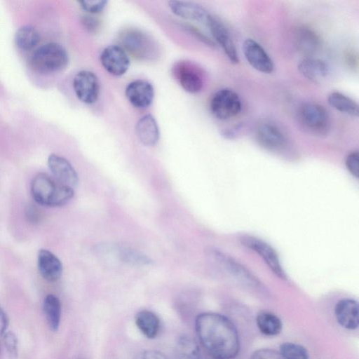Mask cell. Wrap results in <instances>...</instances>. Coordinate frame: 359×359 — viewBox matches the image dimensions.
Instances as JSON below:
<instances>
[{"mask_svg":"<svg viewBox=\"0 0 359 359\" xmlns=\"http://www.w3.org/2000/svg\"><path fill=\"white\" fill-rule=\"evenodd\" d=\"M346 63L348 66L351 67V68L355 67L357 65V57L352 52L348 53L346 55Z\"/></svg>","mask_w":359,"mask_h":359,"instance_id":"ab89813d","label":"cell"},{"mask_svg":"<svg viewBox=\"0 0 359 359\" xmlns=\"http://www.w3.org/2000/svg\"><path fill=\"white\" fill-rule=\"evenodd\" d=\"M30 189L36 203L48 207L64 205L74 195V189L55 182L44 173H39L32 179Z\"/></svg>","mask_w":359,"mask_h":359,"instance_id":"7a4b0ae2","label":"cell"},{"mask_svg":"<svg viewBox=\"0 0 359 359\" xmlns=\"http://www.w3.org/2000/svg\"><path fill=\"white\" fill-rule=\"evenodd\" d=\"M243 53L250 65L257 71L271 74L273 71V60L264 48L252 39H246L243 43Z\"/></svg>","mask_w":359,"mask_h":359,"instance_id":"4fadbf2b","label":"cell"},{"mask_svg":"<svg viewBox=\"0 0 359 359\" xmlns=\"http://www.w3.org/2000/svg\"><path fill=\"white\" fill-rule=\"evenodd\" d=\"M0 320H1V330L0 334L2 336L6 331L9 325L8 317L0 305Z\"/></svg>","mask_w":359,"mask_h":359,"instance_id":"f35d334b","label":"cell"},{"mask_svg":"<svg viewBox=\"0 0 359 359\" xmlns=\"http://www.w3.org/2000/svg\"><path fill=\"white\" fill-rule=\"evenodd\" d=\"M37 265L41 276L47 281L55 282L62 273V262L55 255L46 249L39 251Z\"/></svg>","mask_w":359,"mask_h":359,"instance_id":"d6986e66","label":"cell"},{"mask_svg":"<svg viewBox=\"0 0 359 359\" xmlns=\"http://www.w3.org/2000/svg\"><path fill=\"white\" fill-rule=\"evenodd\" d=\"M48 165L57 181L72 189L79 182V176L72 164L64 157L51 154L48 158Z\"/></svg>","mask_w":359,"mask_h":359,"instance_id":"2e32d148","label":"cell"},{"mask_svg":"<svg viewBox=\"0 0 359 359\" xmlns=\"http://www.w3.org/2000/svg\"><path fill=\"white\" fill-rule=\"evenodd\" d=\"M297 120L306 133L316 137H325L330 130V118L327 109L316 102H306L297 109Z\"/></svg>","mask_w":359,"mask_h":359,"instance_id":"277c9868","label":"cell"},{"mask_svg":"<svg viewBox=\"0 0 359 359\" xmlns=\"http://www.w3.org/2000/svg\"><path fill=\"white\" fill-rule=\"evenodd\" d=\"M172 74L180 86L187 93H197L203 87L201 69L188 61H180L173 66Z\"/></svg>","mask_w":359,"mask_h":359,"instance_id":"30bf717a","label":"cell"},{"mask_svg":"<svg viewBox=\"0 0 359 359\" xmlns=\"http://www.w3.org/2000/svg\"><path fill=\"white\" fill-rule=\"evenodd\" d=\"M81 24L88 32H95L100 27V21L93 15L86 14L81 17Z\"/></svg>","mask_w":359,"mask_h":359,"instance_id":"d590c367","label":"cell"},{"mask_svg":"<svg viewBox=\"0 0 359 359\" xmlns=\"http://www.w3.org/2000/svg\"><path fill=\"white\" fill-rule=\"evenodd\" d=\"M242 128L243 124H238L233 128L224 130L222 133V135L227 139H233L238 134Z\"/></svg>","mask_w":359,"mask_h":359,"instance_id":"74e56055","label":"cell"},{"mask_svg":"<svg viewBox=\"0 0 359 359\" xmlns=\"http://www.w3.org/2000/svg\"><path fill=\"white\" fill-rule=\"evenodd\" d=\"M334 315L338 323L348 330L358 327V304L353 299L339 300L334 307Z\"/></svg>","mask_w":359,"mask_h":359,"instance_id":"ac0fdd59","label":"cell"},{"mask_svg":"<svg viewBox=\"0 0 359 359\" xmlns=\"http://www.w3.org/2000/svg\"><path fill=\"white\" fill-rule=\"evenodd\" d=\"M168 7L175 15L191 21L206 24L210 15L203 6L194 2L170 1Z\"/></svg>","mask_w":359,"mask_h":359,"instance_id":"e0dca14e","label":"cell"},{"mask_svg":"<svg viewBox=\"0 0 359 359\" xmlns=\"http://www.w3.org/2000/svg\"><path fill=\"white\" fill-rule=\"evenodd\" d=\"M25 215L27 222L34 225L39 224L43 217L41 210L33 203H29L26 205Z\"/></svg>","mask_w":359,"mask_h":359,"instance_id":"836d02e7","label":"cell"},{"mask_svg":"<svg viewBox=\"0 0 359 359\" xmlns=\"http://www.w3.org/2000/svg\"><path fill=\"white\" fill-rule=\"evenodd\" d=\"M137 359H168L162 353L154 350H146L140 353Z\"/></svg>","mask_w":359,"mask_h":359,"instance_id":"8d00e7d4","label":"cell"},{"mask_svg":"<svg viewBox=\"0 0 359 359\" xmlns=\"http://www.w3.org/2000/svg\"><path fill=\"white\" fill-rule=\"evenodd\" d=\"M241 243L256 252L278 278L287 279V275L282 267L278 254L269 243L252 236H242Z\"/></svg>","mask_w":359,"mask_h":359,"instance_id":"ba28073f","label":"cell"},{"mask_svg":"<svg viewBox=\"0 0 359 359\" xmlns=\"http://www.w3.org/2000/svg\"><path fill=\"white\" fill-rule=\"evenodd\" d=\"M299 72L309 81L320 83L330 74V67L323 60L308 57L304 58L298 65Z\"/></svg>","mask_w":359,"mask_h":359,"instance_id":"ffe728a7","label":"cell"},{"mask_svg":"<svg viewBox=\"0 0 359 359\" xmlns=\"http://www.w3.org/2000/svg\"><path fill=\"white\" fill-rule=\"evenodd\" d=\"M241 109L242 102L239 95L228 88L219 89L215 93L210 102L212 114L222 121L229 120L237 116Z\"/></svg>","mask_w":359,"mask_h":359,"instance_id":"8992f818","label":"cell"},{"mask_svg":"<svg viewBox=\"0 0 359 359\" xmlns=\"http://www.w3.org/2000/svg\"><path fill=\"white\" fill-rule=\"evenodd\" d=\"M135 134L144 145H156L159 140L160 132L155 118L150 114L142 116L136 123Z\"/></svg>","mask_w":359,"mask_h":359,"instance_id":"7402d4cb","label":"cell"},{"mask_svg":"<svg viewBox=\"0 0 359 359\" xmlns=\"http://www.w3.org/2000/svg\"><path fill=\"white\" fill-rule=\"evenodd\" d=\"M119 41L124 50L137 59H150L154 56V43L139 29H128L123 31L120 34Z\"/></svg>","mask_w":359,"mask_h":359,"instance_id":"52a82bcc","label":"cell"},{"mask_svg":"<svg viewBox=\"0 0 359 359\" xmlns=\"http://www.w3.org/2000/svg\"><path fill=\"white\" fill-rule=\"evenodd\" d=\"M135 320L137 327L146 337L154 339L158 334L160 320L154 312L142 310L136 313Z\"/></svg>","mask_w":359,"mask_h":359,"instance_id":"603a6c76","label":"cell"},{"mask_svg":"<svg viewBox=\"0 0 359 359\" xmlns=\"http://www.w3.org/2000/svg\"><path fill=\"white\" fill-rule=\"evenodd\" d=\"M30 66L41 74H50L65 69L69 62L68 53L60 43L50 42L39 47L32 54Z\"/></svg>","mask_w":359,"mask_h":359,"instance_id":"3957f363","label":"cell"},{"mask_svg":"<svg viewBox=\"0 0 359 359\" xmlns=\"http://www.w3.org/2000/svg\"><path fill=\"white\" fill-rule=\"evenodd\" d=\"M328 104L336 110L349 115L358 117L359 110L358 103L348 95L334 91L327 97Z\"/></svg>","mask_w":359,"mask_h":359,"instance_id":"484cf974","label":"cell"},{"mask_svg":"<svg viewBox=\"0 0 359 359\" xmlns=\"http://www.w3.org/2000/svg\"><path fill=\"white\" fill-rule=\"evenodd\" d=\"M4 346L11 359H16L18 353V341L16 335L6 331L3 335Z\"/></svg>","mask_w":359,"mask_h":359,"instance_id":"f546056e","label":"cell"},{"mask_svg":"<svg viewBox=\"0 0 359 359\" xmlns=\"http://www.w3.org/2000/svg\"><path fill=\"white\" fill-rule=\"evenodd\" d=\"M345 165L348 172L355 178L359 176V153L353 151L349 153L345 159Z\"/></svg>","mask_w":359,"mask_h":359,"instance_id":"d6a6232c","label":"cell"},{"mask_svg":"<svg viewBox=\"0 0 359 359\" xmlns=\"http://www.w3.org/2000/svg\"><path fill=\"white\" fill-rule=\"evenodd\" d=\"M79 6L90 15H95L101 13L107 6V1L105 0H91V1H79Z\"/></svg>","mask_w":359,"mask_h":359,"instance_id":"4dcf8cb0","label":"cell"},{"mask_svg":"<svg viewBox=\"0 0 359 359\" xmlns=\"http://www.w3.org/2000/svg\"><path fill=\"white\" fill-rule=\"evenodd\" d=\"M175 349L180 359H201L198 344L190 336L180 337L176 343Z\"/></svg>","mask_w":359,"mask_h":359,"instance_id":"83f0119b","label":"cell"},{"mask_svg":"<svg viewBox=\"0 0 359 359\" xmlns=\"http://www.w3.org/2000/svg\"><path fill=\"white\" fill-rule=\"evenodd\" d=\"M295 46L302 55L312 57L319 49L320 40L317 33L306 26L299 27L294 34Z\"/></svg>","mask_w":359,"mask_h":359,"instance_id":"44dd1931","label":"cell"},{"mask_svg":"<svg viewBox=\"0 0 359 359\" xmlns=\"http://www.w3.org/2000/svg\"><path fill=\"white\" fill-rule=\"evenodd\" d=\"M100 60L103 68L115 76L125 74L130 65L128 53L118 45L105 47L100 54Z\"/></svg>","mask_w":359,"mask_h":359,"instance_id":"8fae6325","label":"cell"},{"mask_svg":"<svg viewBox=\"0 0 359 359\" xmlns=\"http://www.w3.org/2000/svg\"><path fill=\"white\" fill-rule=\"evenodd\" d=\"M209 255L216 264L230 277L241 284L253 288H259L262 284L247 268L235 259L217 250L211 249Z\"/></svg>","mask_w":359,"mask_h":359,"instance_id":"5b68a950","label":"cell"},{"mask_svg":"<svg viewBox=\"0 0 359 359\" xmlns=\"http://www.w3.org/2000/svg\"><path fill=\"white\" fill-rule=\"evenodd\" d=\"M210 359H217V358H212V357H211V358H210Z\"/></svg>","mask_w":359,"mask_h":359,"instance_id":"60d3db41","label":"cell"},{"mask_svg":"<svg viewBox=\"0 0 359 359\" xmlns=\"http://www.w3.org/2000/svg\"><path fill=\"white\" fill-rule=\"evenodd\" d=\"M39 41V34L32 25L22 26L15 32V44L22 50H29L34 48Z\"/></svg>","mask_w":359,"mask_h":359,"instance_id":"4316f807","label":"cell"},{"mask_svg":"<svg viewBox=\"0 0 359 359\" xmlns=\"http://www.w3.org/2000/svg\"><path fill=\"white\" fill-rule=\"evenodd\" d=\"M73 89L77 98L88 104L95 103L100 95V83L96 74L88 70H81L73 79Z\"/></svg>","mask_w":359,"mask_h":359,"instance_id":"9c48e42d","label":"cell"},{"mask_svg":"<svg viewBox=\"0 0 359 359\" xmlns=\"http://www.w3.org/2000/svg\"><path fill=\"white\" fill-rule=\"evenodd\" d=\"M250 359H283L279 351L262 348L252 353Z\"/></svg>","mask_w":359,"mask_h":359,"instance_id":"e575fe53","label":"cell"},{"mask_svg":"<svg viewBox=\"0 0 359 359\" xmlns=\"http://www.w3.org/2000/svg\"><path fill=\"white\" fill-rule=\"evenodd\" d=\"M43 309L49 328L53 332L57 331L60 324L62 313L59 298L53 294H48L44 299Z\"/></svg>","mask_w":359,"mask_h":359,"instance_id":"cb8c5ba5","label":"cell"},{"mask_svg":"<svg viewBox=\"0 0 359 359\" xmlns=\"http://www.w3.org/2000/svg\"><path fill=\"white\" fill-rule=\"evenodd\" d=\"M279 353L283 359H309L307 350L302 346L285 342L280 346Z\"/></svg>","mask_w":359,"mask_h":359,"instance_id":"f1b7e54d","label":"cell"},{"mask_svg":"<svg viewBox=\"0 0 359 359\" xmlns=\"http://www.w3.org/2000/svg\"><path fill=\"white\" fill-rule=\"evenodd\" d=\"M256 323L259 331L269 337L278 334L283 327L280 318L275 313L267 311H260L257 314Z\"/></svg>","mask_w":359,"mask_h":359,"instance_id":"d4e9b609","label":"cell"},{"mask_svg":"<svg viewBox=\"0 0 359 359\" xmlns=\"http://www.w3.org/2000/svg\"><path fill=\"white\" fill-rule=\"evenodd\" d=\"M206 25L214 39L221 46L229 61L233 64L239 62L238 54L232 36L226 25L218 18L210 15Z\"/></svg>","mask_w":359,"mask_h":359,"instance_id":"7c38bea8","label":"cell"},{"mask_svg":"<svg viewBox=\"0 0 359 359\" xmlns=\"http://www.w3.org/2000/svg\"><path fill=\"white\" fill-rule=\"evenodd\" d=\"M198 339L212 358L233 359L238 353L240 341L234 324L225 316L206 312L196 318Z\"/></svg>","mask_w":359,"mask_h":359,"instance_id":"6da1fadb","label":"cell"},{"mask_svg":"<svg viewBox=\"0 0 359 359\" xmlns=\"http://www.w3.org/2000/svg\"><path fill=\"white\" fill-rule=\"evenodd\" d=\"M182 27L184 28L186 32L191 34L196 39L201 41L206 46L212 48L215 47V41L196 27L189 24H184L182 25Z\"/></svg>","mask_w":359,"mask_h":359,"instance_id":"1f68e13d","label":"cell"},{"mask_svg":"<svg viewBox=\"0 0 359 359\" xmlns=\"http://www.w3.org/2000/svg\"><path fill=\"white\" fill-rule=\"evenodd\" d=\"M255 137L262 147L271 151H280L287 145L285 134L278 127L270 123L259 125L256 130Z\"/></svg>","mask_w":359,"mask_h":359,"instance_id":"5bb4252c","label":"cell"},{"mask_svg":"<svg viewBox=\"0 0 359 359\" xmlns=\"http://www.w3.org/2000/svg\"><path fill=\"white\" fill-rule=\"evenodd\" d=\"M126 97L135 108L146 109L149 107L154 97V89L151 83L143 79L130 82L125 90Z\"/></svg>","mask_w":359,"mask_h":359,"instance_id":"9a60e30c","label":"cell"}]
</instances>
